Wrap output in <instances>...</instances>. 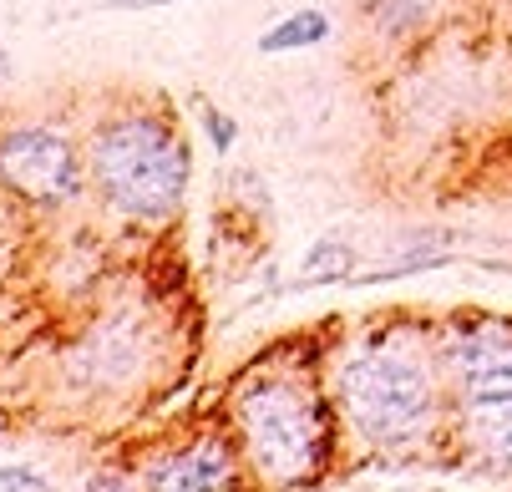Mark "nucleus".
<instances>
[{"instance_id": "1", "label": "nucleus", "mask_w": 512, "mask_h": 492, "mask_svg": "<svg viewBox=\"0 0 512 492\" xmlns=\"http://www.w3.org/2000/svg\"><path fill=\"white\" fill-rule=\"evenodd\" d=\"M188 148L158 117H117L92 137V178L102 198L132 219H163L183 203L188 188Z\"/></svg>"}, {"instance_id": "13", "label": "nucleus", "mask_w": 512, "mask_h": 492, "mask_svg": "<svg viewBox=\"0 0 512 492\" xmlns=\"http://www.w3.org/2000/svg\"><path fill=\"white\" fill-rule=\"evenodd\" d=\"M102 11H158V6H178V0H97Z\"/></svg>"}, {"instance_id": "11", "label": "nucleus", "mask_w": 512, "mask_h": 492, "mask_svg": "<svg viewBox=\"0 0 512 492\" xmlns=\"http://www.w3.org/2000/svg\"><path fill=\"white\" fill-rule=\"evenodd\" d=\"M203 132L213 137V148H218V153H229V148H234V137H239V122H234L224 107H203Z\"/></svg>"}, {"instance_id": "9", "label": "nucleus", "mask_w": 512, "mask_h": 492, "mask_svg": "<svg viewBox=\"0 0 512 492\" xmlns=\"http://www.w3.org/2000/svg\"><path fill=\"white\" fill-rule=\"evenodd\" d=\"M330 36V16L325 11H295V16H284V21H274L254 46H259V56H284V51H305V46H320Z\"/></svg>"}, {"instance_id": "10", "label": "nucleus", "mask_w": 512, "mask_h": 492, "mask_svg": "<svg viewBox=\"0 0 512 492\" xmlns=\"http://www.w3.org/2000/svg\"><path fill=\"white\" fill-rule=\"evenodd\" d=\"M310 279H330V274H345L350 269V249L345 244H335V239H325V244H315V254H310Z\"/></svg>"}, {"instance_id": "6", "label": "nucleus", "mask_w": 512, "mask_h": 492, "mask_svg": "<svg viewBox=\"0 0 512 492\" xmlns=\"http://www.w3.org/2000/svg\"><path fill=\"white\" fill-rule=\"evenodd\" d=\"M447 356H452V371H457V381L467 386V396L512 391V330L462 335Z\"/></svg>"}, {"instance_id": "4", "label": "nucleus", "mask_w": 512, "mask_h": 492, "mask_svg": "<svg viewBox=\"0 0 512 492\" xmlns=\"http://www.w3.org/2000/svg\"><path fill=\"white\" fill-rule=\"evenodd\" d=\"M0 183L31 203H66L82 188L77 148L51 127H11L0 137Z\"/></svg>"}, {"instance_id": "12", "label": "nucleus", "mask_w": 512, "mask_h": 492, "mask_svg": "<svg viewBox=\"0 0 512 492\" xmlns=\"http://www.w3.org/2000/svg\"><path fill=\"white\" fill-rule=\"evenodd\" d=\"M0 487H21V492H46V477H41V472H26V467H0Z\"/></svg>"}, {"instance_id": "3", "label": "nucleus", "mask_w": 512, "mask_h": 492, "mask_svg": "<svg viewBox=\"0 0 512 492\" xmlns=\"http://www.w3.org/2000/svg\"><path fill=\"white\" fill-rule=\"evenodd\" d=\"M335 396L345 406V421L365 442H406L421 437L431 421V376L406 350H365L345 361Z\"/></svg>"}, {"instance_id": "8", "label": "nucleus", "mask_w": 512, "mask_h": 492, "mask_svg": "<svg viewBox=\"0 0 512 492\" xmlns=\"http://www.w3.org/2000/svg\"><path fill=\"white\" fill-rule=\"evenodd\" d=\"M467 427H472V437H477L492 457L512 462V391L472 396V406H467Z\"/></svg>"}, {"instance_id": "2", "label": "nucleus", "mask_w": 512, "mask_h": 492, "mask_svg": "<svg viewBox=\"0 0 512 492\" xmlns=\"http://www.w3.org/2000/svg\"><path fill=\"white\" fill-rule=\"evenodd\" d=\"M249 462L269 482H310L330 452V416L300 381H254L234 401Z\"/></svg>"}, {"instance_id": "7", "label": "nucleus", "mask_w": 512, "mask_h": 492, "mask_svg": "<svg viewBox=\"0 0 512 492\" xmlns=\"http://www.w3.org/2000/svg\"><path fill=\"white\" fill-rule=\"evenodd\" d=\"M229 472H234V462H229L224 442H198V447L173 452L158 467H148L142 482L148 487H173V492H203V487H224Z\"/></svg>"}, {"instance_id": "5", "label": "nucleus", "mask_w": 512, "mask_h": 492, "mask_svg": "<svg viewBox=\"0 0 512 492\" xmlns=\"http://www.w3.org/2000/svg\"><path fill=\"white\" fill-rule=\"evenodd\" d=\"M148 330H142L137 315H117L107 325L92 330V340L71 356V376L82 386H122L137 376V366L148 361Z\"/></svg>"}]
</instances>
